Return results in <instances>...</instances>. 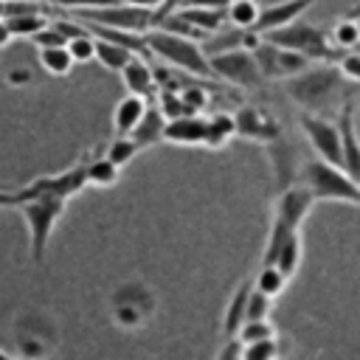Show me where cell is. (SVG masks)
Here are the masks:
<instances>
[{"label": "cell", "instance_id": "bcb514c9", "mask_svg": "<svg viewBox=\"0 0 360 360\" xmlns=\"http://www.w3.org/2000/svg\"><path fill=\"white\" fill-rule=\"evenodd\" d=\"M0 3H3V0H0Z\"/></svg>", "mask_w": 360, "mask_h": 360}, {"label": "cell", "instance_id": "d6a6232c", "mask_svg": "<svg viewBox=\"0 0 360 360\" xmlns=\"http://www.w3.org/2000/svg\"><path fill=\"white\" fill-rule=\"evenodd\" d=\"M68 53L73 56V62H93L96 59V37L87 31V34H79L73 39L65 42Z\"/></svg>", "mask_w": 360, "mask_h": 360}, {"label": "cell", "instance_id": "74e56055", "mask_svg": "<svg viewBox=\"0 0 360 360\" xmlns=\"http://www.w3.org/2000/svg\"><path fill=\"white\" fill-rule=\"evenodd\" d=\"M217 360H242V343L236 338H228V343L222 346V352L217 354Z\"/></svg>", "mask_w": 360, "mask_h": 360}, {"label": "cell", "instance_id": "44dd1931", "mask_svg": "<svg viewBox=\"0 0 360 360\" xmlns=\"http://www.w3.org/2000/svg\"><path fill=\"white\" fill-rule=\"evenodd\" d=\"M233 135H236L233 115H231V112H217L214 118H205V138H202V146H208V149H222Z\"/></svg>", "mask_w": 360, "mask_h": 360}, {"label": "cell", "instance_id": "cb8c5ba5", "mask_svg": "<svg viewBox=\"0 0 360 360\" xmlns=\"http://www.w3.org/2000/svg\"><path fill=\"white\" fill-rule=\"evenodd\" d=\"M84 174H87V186H115L121 169L101 155V158H87L84 160Z\"/></svg>", "mask_w": 360, "mask_h": 360}, {"label": "cell", "instance_id": "ee69618b", "mask_svg": "<svg viewBox=\"0 0 360 360\" xmlns=\"http://www.w3.org/2000/svg\"><path fill=\"white\" fill-rule=\"evenodd\" d=\"M357 28H360V17H357Z\"/></svg>", "mask_w": 360, "mask_h": 360}, {"label": "cell", "instance_id": "d6986e66", "mask_svg": "<svg viewBox=\"0 0 360 360\" xmlns=\"http://www.w3.org/2000/svg\"><path fill=\"white\" fill-rule=\"evenodd\" d=\"M250 287H253V281L248 278V281H242V284L236 287V292L231 295V301H228V307H225V315H222V335H225V338H233L236 329L245 323V307H248V292H250Z\"/></svg>", "mask_w": 360, "mask_h": 360}, {"label": "cell", "instance_id": "f35d334b", "mask_svg": "<svg viewBox=\"0 0 360 360\" xmlns=\"http://www.w3.org/2000/svg\"><path fill=\"white\" fill-rule=\"evenodd\" d=\"M231 0H183L180 6H200V8H217V11H225Z\"/></svg>", "mask_w": 360, "mask_h": 360}, {"label": "cell", "instance_id": "6da1fadb", "mask_svg": "<svg viewBox=\"0 0 360 360\" xmlns=\"http://www.w3.org/2000/svg\"><path fill=\"white\" fill-rule=\"evenodd\" d=\"M343 76L335 62H312L298 76L287 79V93L307 112H323L343 90Z\"/></svg>", "mask_w": 360, "mask_h": 360}, {"label": "cell", "instance_id": "30bf717a", "mask_svg": "<svg viewBox=\"0 0 360 360\" xmlns=\"http://www.w3.org/2000/svg\"><path fill=\"white\" fill-rule=\"evenodd\" d=\"M338 129H340V169L360 186V138L354 124V101L343 98L338 112Z\"/></svg>", "mask_w": 360, "mask_h": 360}, {"label": "cell", "instance_id": "b9f144b4", "mask_svg": "<svg viewBox=\"0 0 360 360\" xmlns=\"http://www.w3.org/2000/svg\"><path fill=\"white\" fill-rule=\"evenodd\" d=\"M121 3H129V6H141V8H158L163 0H121Z\"/></svg>", "mask_w": 360, "mask_h": 360}, {"label": "cell", "instance_id": "d4e9b609", "mask_svg": "<svg viewBox=\"0 0 360 360\" xmlns=\"http://www.w3.org/2000/svg\"><path fill=\"white\" fill-rule=\"evenodd\" d=\"M39 65L51 76H68L76 62H73V56L68 53L65 45H56V48H39Z\"/></svg>", "mask_w": 360, "mask_h": 360}, {"label": "cell", "instance_id": "52a82bcc", "mask_svg": "<svg viewBox=\"0 0 360 360\" xmlns=\"http://www.w3.org/2000/svg\"><path fill=\"white\" fill-rule=\"evenodd\" d=\"M250 53L256 59V68H259L262 79H292V76H298L301 70H307L312 65V59H307L304 53L273 45L264 37L259 39V45Z\"/></svg>", "mask_w": 360, "mask_h": 360}, {"label": "cell", "instance_id": "7402d4cb", "mask_svg": "<svg viewBox=\"0 0 360 360\" xmlns=\"http://www.w3.org/2000/svg\"><path fill=\"white\" fill-rule=\"evenodd\" d=\"M301 256H304V239H301V231H292L284 242H281V248H278V253H276V267L290 278L295 270H298V264H301Z\"/></svg>", "mask_w": 360, "mask_h": 360}, {"label": "cell", "instance_id": "7a4b0ae2", "mask_svg": "<svg viewBox=\"0 0 360 360\" xmlns=\"http://www.w3.org/2000/svg\"><path fill=\"white\" fill-rule=\"evenodd\" d=\"M17 208H20L22 219H25V228H28L31 262L34 264H42L45 262V250H48V242H51V233H53L56 222L62 219V214L68 208V200L53 197V194H34V197H25Z\"/></svg>", "mask_w": 360, "mask_h": 360}, {"label": "cell", "instance_id": "7c38bea8", "mask_svg": "<svg viewBox=\"0 0 360 360\" xmlns=\"http://www.w3.org/2000/svg\"><path fill=\"white\" fill-rule=\"evenodd\" d=\"M315 202H318V200L312 197V191H309L304 183L287 186V188L276 197L273 219L281 222V225H287V228H292V231H298V228L304 225V219L309 217V211H312Z\"/></svg>", "mask_w": 360, "mask_h": 360}, {"label": "cell", "instance_id": "277c9868", "mask_svg": "<svg viewBox=\"0 0 360 360\" xmlns=\"http://www.w3.org/2000/svg\"><path fill=\"white\" fill-rule=\"evenodd\" d=\"M143 39H146V48L149 53L160 56L163 62L191 73V76H211V68H208V56L202 53L200 42L197 39H188V37H177V34H169L163 28H149L143 31Z\"/></svg>", "mask_w": 360, "mask_h": 360}, {"label": "cell", "instance_id": "8d00e7d4", "mask_svg": "<svg viewBox=\"0 0 360 360\" xmlns=\"http://www.w3.org/2000/svg\"><path fill=\"white\" fill-rule=\"evenodd\" d=\"M53 6H62V8H70V11H82V8H101V6H112V3H121V0H51Z\"/></svg>", "mask_w": 360, "mask_h": 360}, {"label": "cell", "instance_id": "4316f807", "mask_svg": "<svg viewBox=\"0 0 360 360\" xmlns=\"http://www.w3.org/2000/svg\"><path fill=\"white\" fill-rule=\"evenodd\" d=\"M284 287H287V276H284L276 264H262V267H259V273H256V278H253V290H259V292L276 298V295L284 292Z\"/></svg>", "mask_w": 360, "mask_h": 360}, {"label": "cell", "instance_id": "83f0119b", "mask_svg": "<svg viewBox=\"0 0 360 360\" xmlns=\"http://www.w3.org/2000/svg\"><path fill=\"white\" fill-rule=\"evenodd\" d=\"M138 152H141V146L132 141V135H115V138L104 146V152H101V155H104L107 160H112L118 169H124V166H127Z\"/></svg>", "mask_w": 360, "mask_h": 360}, {"label": "cell", "instance_id": "ac0fdd59", "mask_svg": "<svg viewBox=\"0 0 360 360\" xmlns=\"http://www.w3.org/2000/svg\"><path fill=\"white\" fill-rule=\"evenodd\" d=\"M143 112H146V98H141L135 93H127L124 98H118V104L112 110V129H115V135H129Z\"/></svg>", "mask_w": 360, "mask_h": 360}, {"label": "cell", "instance_id": "3957f363", "mask_svg": "<svg viewBox=\"0 0 360 360\" xmlns=\"http://www.w3.org/2000/svg\"><path fill=\"white\" fill-rule=\"evenodd\" d=\"M262 37L267 42H273V45L298 51L312 62H335L340 56V51L329 39V31H323L321 25H315L309 20H301V17L287 22V25H281V28H273V31H267Z\"/></svg>", "mask_w": 360, "mask_h": 360}, {"label": "cell", "instance_id": "9c48e42d", "mask_svg": "<svg viewBox=\"0 0 360 360\" xmlns=\"http://www.w3.org/2000/svg\"><path fill=\"white\" fill-rule=\"evenodd\" d=\"M298 124H301L309 146L315 149V155L321 160H326V163L340 166V129H338V121H329L321 112H304Z\"/></svg>", "mask_w": 360, "mask_h": 360}, {"label": "cell", "instance_id": "e575fe53", "mask_svg": "<svg viewBox=\"0 0 360 360\" xmlns=\"http://www.w3.org/2000/svg\"><path fill=\"white\" fill-rule=\"evenodd\" d=\"M335 65H338V70H340V76L346 82L360 84V53L354 48L352 51H340V56L335 59Z\"/></svg>", "mask_w": 360, "mask_h": 360}, {"label": "cell", "instance_id": "f1b7e54d", "mask_svg": "<svg viewBox=\"0 0 360 360\" xmlns=\"http://www.w3.org/2000/svg\"><path fill=\"white\" fill-rule=\"evenodd\" d=\"M3 20H6L11 37H25V39H31L39 28H45L51 22L48 14H14V17H3Z\"/></svg>", "mask_w": 360, "mask_h": 360}, {"label": "cell", "instance_id": "4fadbf2b", "mask_svg": "<svg viewBox=\"0 0 360 360\" xmlns=\"http://www.w3.org/2000/svg\"><path fill=\"white\" fill-rule=\"evenodd\" d=\"M233 124H236V135L248 138V141H262V143H276L281 138V127L278 121L259 110V107H239L233 112Z\"/></svg>", "mask_w": 360, "mask_h": 360}, {"label": "cell", "instance_id": "ffe728a7", "mask_svg": "<svg viewBox=\"0 0 360 360\" xmlns=\"http://www.w3.org/2000/svg\"><path fill=\"white\" fill-rule=\"evenodd\" d=\"M186 22H191L197 31H202L205 37L219 31L225 25V11H217V8H200V6H180L174 8Z\"/></svg>", "mask_w": 360, "mask_h": 360}, {"label": "cell", "instance_id": "d590c367", "mask_svg": "<svg viewBox=\"0 0 360 360\" xmlns=\"http://www.w3.org/2000/svg\"><path fill=\"white\" fill-rule=\"evenodd\" d=\"M31 39H34V45H37V48H56V45H65V42H68V39H65V37H62L51 22H48L45 28H39Z\"/></svg>", "mask_w": 360, "mask_h": 360}, {"label": "cell", "instance_id": "f546056e", "mask_svg": "<svg viewBox=\"0 0 360 360\" xmlns=\"http://www.w3.org/2000/svg\"><path fill=\"white\" fill-rule=\"evenodd\" d=\"M329 39H332V45H335L338 51H352V48H357V45H360V28H357V20L343 17L340 22H335L332 31H329Z\"/></svg>", "mask_w": 360, "mask_h": 360}, {"label": "cell", "instance_id": "1f68e13d", "mask_svg": "<svg viewBox=\"0 0 360 360\" xmlns=\"http://www.w3.org/2000/svg\"><path fill=\"white\" fill-rule=\"evenodd\" d=\"M276 335V329H273V323L267 321V318H259V321H245L239 329H236V340L239 343H253V340H264V338H273Z\"/></svg>", "mask_w": 360, "mask_h": 360}, {"label": "cell", "instance_id": "836d02e7", "mask_svg": "<svg viewBox=\"0 0 360 360\" xmlns=\"http://www.w3.org/2000/svg\"><path fill=\"white\" fill-rule=\"evenodd\" d=\"M270 304H273L270 295H264V292H259V290L250 287V292H248V307H245V321L267 318V315H270Z\"/></svg>", "mask_w": 360, "mask_h": 360}, {"label": "cell", "instance_id": "2e32d148", "mask_svg": "<svg viewBox=\"0 0 360 360\" xmlns=\"http://www.w3.org/2000/svg\"><path fill=\"white\" fill-rule=\"evenodd\" d=\"M121 82H124L127 93H135V96L146 98L155 90V70L149 68V62L143 56H132L121 68Z\"/></svg>", "mask_w": 360, "mask_h": 360}, {"label": "cell", "instance_id": "f6af8a7d", "mask_svg": "<svg viewBox=\"0 0 360 360\" xmlns=\"http://www.w3.org/2000/svg\"><path fill=\"white\" fill-rule=\"evenodd\" d=\"M352 3H357V0H352Z\"/></svg>", "mask_w": 360, "mask_h": 360}, {"label": "cell", "instance_id": "5b68a950", "mask_svg": "<svg viewBox=\"0 0 360 360\" xmlns=\"http://www.w3.org/2000/svg\"><path fill=\"white\" fill-rule=\"evenodd\" d=\"M301 183L312 191L315 200H335V202H360V186L335 163L312 158L301 166Z\"/></svg>", "mask_w": 360, "mask_h": 360}, {"label": "cell", "instance_id": "8992f818", "mask_svg": "<svg viewBox=\"0 0 360 360\" xmlns=\"http://www.w3.org/2000/svg\"><path fill=\"white\" fill-rule=\"evenodd\" d=\"M76 20L84 25H104V28H121V31L143 34L155 25V8L112 3V6H101V8H82V11H76Z\"/></svg>", "mask_w": 360, "mask_h": 360}, {"label": "cell", "instance_id": "9a60e30c", "mask_svg": "<svg viewBox=\"0 0 360 360\" xmlns=\"http://www.w3.org/2000/svg\"><path fill=\"white\" fill-rule=\"evenodd\" d=\"M202 138H205V118H200L197 112L166 118L163 141L177 143V146H202Z\"/></svg>", "mask_w": 360, "mask_h": 360}, {"label": "cell", "instance_id": "7bdbcfd3", "mask_svg": "<svg viewBox=\"0 0 360 360\" xmlns=\"http://www.w3.org/2000/svg\"><path fill=\"white\" fill-rule=\"evenodd\" d=\"M0 360H11V357H8V354H3V352H0Z\"/></svg>", "mask_w": 360, "mask_h": 360}, {"label": "cell", "instance_id": "8fae6325", "mask_svg": "<svg viewBox=\"0 0 360 360\" xmlns=\"http://www.w3.org/2000/svg\"><path fill=\"white\" fill-rule=\"evenodd\" d=\"M87 186V174H84V160L59 172V174H48V177H37L34 183H28L25 188H20L22 200L25 197H34V194H53V197H62V200H70L73 194H79L82 188Z\"/></svg>", "mask_w": 360, "mask_h": 360}, {"label": "cell", "instance_id": "60d3db41", "mask_svg": "<svg viewBox=\"0 0 360 360\" xmlns=\"http://www.w3.org/2000/svg\"><path fill=\"white\" fill-rule=\"evenodd\" d=\"M11 39H14V37H11V31H8V25H6V20L0 17V51H3V48H6V45L11 42Z\"/></svg>", "mask_w": 360, "mask_h": 360}, {"label": "cell", "instance_id": "484cf974", "mask_svg": "<svg viewBox=\"0 0 360 360\" xmlns=\"http://www.w3.org/2000/svg\"><path fill=\"white\" fill-rule=\"evenodd\" d=\"M259 3L256 0H231L225 8V22L233 28H253L256 17H259Z\"/></svg>", "mask_w": 360, "mask_h": 360}, {"label": "cell", "instance_id": "ba28073f", "mask_svg": "<svg viewBox=\"0 0 360 360\" xmlns=\"http://www.w3.org/2000/svg\"><path fill=\"white\" fill-rule=\"evenodd\" d=\"M208 68H211V76H219L228 84H236V87H245V90L262 84V73H259L256 59H253V53L248 48L211 53L208 56Z\"/></svg>", "mask_w": 360, "mask_h": 360}, {"label": "cell", "instance_id": "603a6c76", "mask_svg": "<svg viewBox=\"0 0 360 360\" xmlns=\"http://www.w3.org/2000/svg\"><path fill=\"white\" fill-rule=\"evenodd\" d=\"M135 53L129 51V48H124V45H118V42H110V39H104V37H96V59L101 62V68H107V70H112V73H121V68L132 59Z\"/></svg>", "mask_w": 360, "mask_h": 360}, {"label": "cell", "instance_id": "ab89813d", "mask_svg": "<svg viewBox=\"0 0 360 360\" xmlns=\"http://www.w3.org/2000/svg\"><path fill=\"white\" fill-rule=\"evenodd\" d=\"M20 202H22V194H20V188H17V191L0 188V208H8V205H20Z\"/></svg>", "mask_w": 360, "mask_h": 360}, {"label": "cell", "instance_id": "4dcf8cb0", "mask_svg": "<svg viewBox=\"0 0 360 360\" xmlns=\"http://www.w3.org/2000/svg\"><path fill=\"white\" fill-rule=\"evenodd\" d=\"M281 349H278V338H264V340H253V343H242V360H278Z\"/></svg>", "mask_w": 360, "mask_h": 360}, {"label": "cell", "instance_id": "5bb4252c", "mask_svg": "<svg viewBox=\"0 0 360 360\" xmlns=\"http://www.w3.org/2000/svg\"><path fill=\"white\" fill-rule=\"evenodd\" d=\"M312 3L315 0H281V3H273V6H267V8L259 11V17L253 22V31L256 34H267L273 28H281V25L298 20Z\"/></svg>", "mask_w": 360, "mask_h": 360}, {"label": "cell", "instance_id": "e0dca14e", "mask_svg": "<svg viewBox=\"0 0 360 360\" xmlns=\"http://www.w3.org/2000/svg\"><path fill=\"white\" fill-rule=\"evenodd\" d=\"M163 129H166V115L160 112V107L146 104V112L141 115V121L135 124V129L129 135L141 149H146V146H155L163 141Z\"/></svg>", "mask_w": 360, "mask_h": 360}]
</instances>
